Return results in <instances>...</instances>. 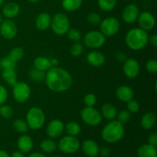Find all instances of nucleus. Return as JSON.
Returning <instances> with one entry per match:
<instances>
[{"label":"nucleus","mask_w":157,"mask_h":157,"mask_svg":"<svg viewBox=\"0 0 157 157\" xmlns=\"http://www.w3.org/2000/svg\"><path fill=\"white\" fill-rule=\"evenodd\" d=\"M44 81L49 90L56 93H61L71 87L73 78L67 71L56 66L52 67L47 71Z\"/></svg>","instance_id":"1"},{"label":"nucleus","mask_w":157,"mask_h":157,"mask_svg":"<svg viewBox=\"0 0 157 157\" xmlns=\"http://www.w3.org/2000/svg\"><path fill=\"white\" fill-rule=\"evenodd\" d=\"M125 41L127 47L131 50H142L148 44V32L140 28H133L126 34Z\"/></svg>","instance_id":"2"},{"label":"nucleus","mask_w":157,"mask_h":157,"mask_svg":"<svg viewBox=\"0 0 157 157\" xmlns=\"http://www.w3.org/2000/svg\"><path fill=\"white\" fill-rule=\"evenodd\" d=\"M125 129L124 124L120 123L117 120L110 121L105 125L101 133L103 140L109 144L117 143L124 137Z\"/></svg>","instance_id":"3"},{"label":"nucleus","mask_w":157,"mask_h":157,"mask_svg":"<svg viewBox=\"0 0 157 157\" xmlns=\"http://www.w3.org/2000/svg\"><path fill=\"white\" fill-rule=\"evenodd\" d=\"M25 121L29 128L34 130H39L44 126L45 115L42 109L38 107H32L28 110Z\"/></svg>","instance_id":"4"},{"label":"nucleus","mask_w":157,"mask_h":157,"mask_svg":"<svg viewBox=\"0 0 157 157\" xmlns=\"http://www.w3.org/2000/svg\"><path fill=\"white\" fill-rule=\"evenodd\" d=\"M51 29L55 34L58 35H64L70 29V21L67 15L64 13L55 14L52 18Z\"/></svg>","instance_id":"5"},{"label":"nucleus","mask_w":157,"mask_h":157,"mask_svg":"<svg viewBox=\"0 0 157 157\" xmlns=\"http://www.w3.org/2000/svg\"><path fill=\"white\" fill-rule=\"evenodd\" d=\"M106 42V37L100 31H90L84 36V44L90 49L99 48Z\"/></svg>","instance_id":"6"},{"label":"nucleus","mask_w":157,"mask_h":157,"mask_svg":"<svg viewBox=\"0 0 157 157\" xmlns=\"http://www.w3.org/2000/svg\"><path fill=\"white\" fill-rule=\"evenodd\" d=\"M121 23L114 17L104 18L100 23V32L107 37H111L116 35L120 30Z\"/></svg>","instance_id":"7"},{"label":"nucleus","mask_w":157,"mask_h":157,"mask_svg":"<svg viewBox=\"0 0 157 157\" xmlns=\"http://www.w3.org/2000/svg\"><path fill=\"white\" fill-rule=\"evenodd\" d=\"M81 117L86 124L91 127L99 125L102 121V115L94 107H86L81 110Z\"/></svg>","instance_id":"8"},{"label":"nucleus","mask_w":157,"mask_h":157,"mask_svg":"<svg viewBox=\"0 0 157 157\" xmlns=\"http://www.w3.org/2000/svg\"><path fill=\"white\" fill-rule=\"evenodd\" d=\"M58 147L62 153L66 154H72L79 150L81 144L75 136L67 135L60 140Z\"/></svg>","instance_id":"9"},{"label":"nucleus","mask_w":157,"mask_h":157,"mask_svg":"<svg viewBox=\"0 0 157 157\" xmlns=\"http://www.w3.org/2000/svg\"><path fill=\"white\" fill-rule=\"evenodd\" d=\"M12 95L17 102L24 103L31 95V88L25 82H18L12 86Z\"/></svg>","instance_id":"10"},{"label":"nucleus","mask_w":157,"mask_h":157,"mask_svg":"<svg viewBox=\"0 0 157 157\" xmlns=\"http://www.w3.org/2000/svg\"><path fill=\"white\" fill-rule=\"evenodd\" d=\"M18 33V27L15 21L12 19L2 20L0 24V35L7 40H11L15 38Z\"/></svg>","instance_id":"11"},{"label":"nucleus","mask_w":157,"mask_h":157,"mask_svg":"<svg viewBox=\"0 0 157 157\" xmlns=\"http://www.w3.org/2000/svg\"><path fill=\"white\" fill-rule=\"evenodd\" d=\"M136 21L139 25V28L144 29V31H147V32L153 29L155 25H156L155 17L153 16V14L147 12V11L140 12Z\"/></svg>","instance_id":"12"},{"label":"nucleus","mask_w":157,"mask_h":157,"mask_svg":"<svg viewBox=\"0 0 157 157\" xmlns=\"http://www.w3.org/2000/svg\"><path fill=\"white\" fill-rule=\"evenodd\" d=\"M140 64L135 58H127L124 61L123 71L126 76L130 79H133L139 75Z\"/></svg>","instance_id":"13"},{"label":"nucleus","mask_w":157,"mask_h":157,"mask_svg":"<svg viewBox=\"0 0 157 157\" xmlns=\"http://www.w3.org/2000/svg\"><path fill=\"white\" fill-rule=\"evenodd\" d=\"M64 130V124L59 119H55L50 121L46 128L48 136L52 139H55L61 136Z\"/></svg>","instance_id":"14"},{"label":"nucleus","mask_w":157,"mask_h":157,"mask_svg":"<svg viewBox=\"0 0 157 157\" xmlns=\"http://www.w3.org/2000/svg\"><path fill=\"white\" fill-rule=\"evenodd\" d=\"M139 8L135 4H129L122 12L123 21L127 24H132L137 20L139 16Z\"/></svg>","instance_id":"15"},{"label":"nucleus","mask_w":157,"mask_h":157,"mask_svg":"<svg viewBox=\"0 0 157 157\" xmlns=\"http://www.w3.org/2000/svg\"><path fill=\"white\" fill-rule=\"evenodd\" d=\"M105 56L102 52L97 50H93L89 52L87 55V61L90 65L93 67H101L105 63Z\"/></svg>","instance_id":"16"},{"label":"nucleus","mask_w":157,"mask_h":157,"mask_svg":"<svg viewBox=\"0 0 157 157\" xmlns=\"http://www.w3.org/2000/svg\"><path fill=\"white\" fill-rule=\"evenodd\" d=\"M52 16L47 12H41L37 16L35 19V27L38 30L46 31L51 26Z\"/></svg>","instance_id":"17"},{"label":"nucleus","mask_w":157,"mask_h":157,"mask_svg":"<svg viewBox=\"0 0 157 157\" xmlns=\"http://www.w3.org/2000/svg\"><path fill=\"white\" fill-rule=\"evenodd\" d=\"M116 96L120 101L123 102H128L131 99H133L134 92L130 87L126 85H121L116 90Z\"/></svg>","instance_id":"18"},{"label":"nucleus","mask_w":157,"mask_h":157,"mask_svg":"<svg viewBox=\"0 0 157 157\" xmlns=\"http://www.w3.org/2000/svg\"><path fill=\"white\" fill-rule=\"evenodd\" d=\"M83 152L89 157H95L99 153V147L95 141L86 140L82 144Z\"/></svg>","instance_id":"19"},{"label":"nucleus","mask_w":157,"mask_h":157,"mask_svg":"<svg viewBox=\"0 0 157 157\" xmlns=\"http://www.w3.org/2000/svg\"><path fill=\"white\" fill-rule=\"evenodd\" d=\"M17 146L20 152L22 153H28L33 148V140L31 136L22 135L18 138Z\"/></svg>","instance_id":"20"},{"label":"nucleus","mask_w":157,"mask_h":157,"mask_svg":"<svg viewBox=\"0 0 157 157\" xmlns=\"http://www.w3.org/2000/svg\"><path fill=\"white\" fill-rule=\"evenodd\" d=\"M20 12V7L17 3L9 2L5 5L2 8V14L6 18L12 19L18 16Z\"/></svg>","instance_id":"21"},{"label":"nucleus","mask_w":157,"mask_h":157,"mask_svg":"<svg viewBox=\"0 0 157 157\" xmlns=\"http://www.w3.org/2000/svg\"><path fill=\"white\" fill-rule=\"evenodd\" d=\"M101 113L102 116L107 121H113L115 120L117 114V110L116 107L110 103H105L101 107Z\"/></svg>","instance_id":"22"},{"label":"nucleus","mask_w":157,"mask_h":157,"mask_svg":"<svg viewBox=\"0 0 157 157\" xmlns=\"http://www.w3.org/2000/svg\"><path fill=\"white\" fill-rule=\"evenodd\" d=\"M156 117L152 112H148L146 113L144 116L142 117L140 121L141 127L144 129V130H151L153 128L156 124Z\"/></svg>","instance_id":"23"},{"label":"nucleus","mask_w":157,"mask_h":157,"mask_svg":"<svg viewBox=\"0 0 157 157\" xmlns=\"http://www.w3.org/2000/svg\"><path fill=\"white\" fill-rule=\"evenodd\" d=\"M137 154L139 157H156V148L149 144H144L138 149Z\"/></svg>","instance_id":"24"},{"label":"nucleus","mask_w":157,"mask_h":157,"mask_svg":"<svg viewBox=\"0 0 157 157\" xmlns=\"http://www.w3.org/2000/svg\"><path fill=\"white\" fill-rule=\"evenodd\" d=\"M52 67L50 59L43 56L37 57L34 61V67L42 71H47Z\"/></svg>","instance_id":"25"},{"label":"nucleus","mask_w":157,"mask_h":157,"mask_svg":"<svg viewBox=\"0 0 157 157\" xmlns=\"http://www.w3.org/2000/svg\"><path fill=\"white\" fill-rule=\"evenodd\" d=\"M2 79L6 84L10 86H13L17 82V75L15 73V69H6L2 72Z\"/></svg>","instance_id":"26"},{"label":"nucleus","mask_w":157,"mask_h":157,"mask_svg":"<svg viewBox=\"0 0 157 157\" xmlns=\"http://www.w3.org/2000/svg\"><path fill=\"white\" fill-rule=\"evenodd\" d=\"M82 2V0H62V7L67 12H75L80 9Z\"/></svg>","instance_id":"27"},{"label":"nucleus","mask_w":157,"mask_h":157,"mask_svg":"<svg viewBox=\"0 0 157 157\" xmlns=\"http://www.w3.org/2000/svg\"><path fill=\"white\" fill-rule=\"evenodd\" d=\"M64 130H66L67 135H69V136H76L81 132V126L77 122L71 121L66 124V126L64 127Z\"/></svg>","instance_id":"28"},{"label":"nucleus","mask_w":157,"mask_h":157,"mask_svg":"<svg viewBox=\"0 0 157 157\" xmlns=\"http://www.w3.org/2000/svg\"><path fill=\"white\" fill-rule=\"evenodd\" d=\"M24 50H23L21 48L15 47L13 48L9 52L8 57H9L10 59H12L14 62L16 63L22 59L23 57H24Z\"/></svg>","instance_id":"29"},{"label":"nucleus","mask_w":157,"mask_h":157,"mask_svg":"<svg viewBox=\"0 0 157 157\" xmlns=\"http://www.w3.org/2000/svg\"><path fill=\"white\" fill-rule=\"evenodd\" d=\"M40 147H41V150H43L44 152L50 153L55 151L57 147H58V146H57L56 143L55 141L51 139H48L41 141V144H40Z\"/></svg>","instance_id":"30"},{"label":"nucleus","mask_w":157,"mask_h":157,"mask_svg":"<svg viewBox=\"0 0 157 157\" xmlns=\"http://www.w3.org/2000/svg\"><path fill=\"white\" fill-rule=\"evenodd\" d=\"M98 6L104 12L113 10L117 5V0H98Z\"/></svg>","instance_id":"31"},{"label":"nucleus","mask_w":157,"mask_h":157,"mask_svg":"<svg viewBox=\"0 0 157 157\" xmlns=\"http://www.w3.org/2000/svg\"><path fill=\"white\" fill-rule=\"evenodd\" d=\"M12 127L15 131L20 133H26L29 130V126H28L27 123L22 119H17L14 121Z\"/></svg>","instance_id":"32"},{"label":"nucleus","mask_w":157,"mask_h":157,"mask_svg":"<svg viewBox=\"0 0 157 157\" xmlns=\"http://www.w3.org/2000/svg\"><path fill=\"white\" fill-rule=\"evenodd\" d=\"M45 71H42L38 70V69L35 68L30 71L29 72V76H30L31 79L36 82H39V81H42L45 79Z\"/></svg>","instance_id":"33"},{"label":"nucleus","mask_w":157,"mask_h":157,"mask_svg":"<svg viewBox=\"0 0 157 157\" xmlns=\"http://www.w3.org/2000/svg\"><path fill=\"white\" fill-rule=\"evenodd\" d=\"M67 35V38L70 41H73V42H78L80 41L82 38V34L80 32L78 29H69V30L67 31V32L66 33Z\"/></svg>","instance_id":"34"},{"label":"nucleus","mask_w":157,"mask_h":157,"mask_svg":"<svg viewBox=\"0 0 157 157\" xmlns=\"http://www.w3.org/2000/svg\"><path fill=\"white\" fill-rule=\"evenodd\" d=\"M15 67H16V63L14 62L8 56L4 57V58L0 59V68L2 70H6V69H15Z\"/></svg>","instance_id":"35"},{"label":"nucleus","mask_w":157,"mask_h":157,"mask_svg":"<svg viewBox=\"0 0 157 157\" xmlns=\"http://www.w3.org/2000/svg\"><path fill=\"white\" fill-rule=\"evenodd\" d=\"M84 52V45L80 41L74 42L70 48V53L72 56L78 57Z\"/></svg>","instance_id":"36"},{"label":"nucleus","mask_w":157,"mask_h":157,"mask_svg":"<svg viewBox=\"0 0 157 157\" xmlns=\"http://www.w3.org/2000/svg\"><path fill=\"white\" fill-rule=\"evenodd\" d=\"M116 118H117V121H118L122 124H127V123L130 121V118H131V113H130L127 110H121V112L117 113Z\"/></svg>","instance_id":"37"},{"label":"nucleus","mask_w":157,"mask_h":157,"mask_svg":"<svg viewBox=\"0 0 157 157\" xmlns=\"http://www.w3.org/2000/svg\"><path fill=\"white\" fill-rule=\"evenodd\" d=\"M13 115V109L9 105L2 104L0 106V116L5 119H9Z\"/></svg>","instance_id":"38"},{"label":"nucleus","mask_w":157,"mask_h":157,"mask_svg":"<svg viewBox=\"0 0 157 157\" xmlns=\"http://www.w3.org/2000/svg\"><path fill=\"white\" fill-rule=\"evenodd\" d=\"M87 21H88L90 24L93 25H100L101 20V15H99L97 12H90L87 15Z\"/></svg>","instance_id":"39"},{"label":"nucleus","mask_w":157,"mask_h":157,"mask_svg":"<svg viewBox=\"0 0 157 157\" xmlns=\"http://www.w3.org/2000/svg\"><path fill=\"white\" fill-rule=\"evenodd\" d=\"M127 103V110L130 112V113H136L139 111L140 110V105L139 103L135 100L131 99Z\"/></svg>","instance_id":"40"},{"label":"nucleus","mask_w":157,"mask_h":157,"mask_svg":"<svg viewBox=\"0 0 157 157\" xmlns=\"http://www.w3.org/2000/svg\"><path fill=\"white\" fill-rule=\"evenodd\" d=\"M84 103L86 107H94L97 103V98L94 94H87L84 98Z\"/></svg>","instance_id":"41"},{"label":"nucleus","mask_w":157,"mask_h":157,"mask_svg":"<svg viewBox=\"0 0 157 157\" xmlns=\"http://www.w3.org/2000/svg\"><path fill=\"white\" fill-rule=\"evenodd\" d=\"M147 71L150 74H156L157 72V61L156 60H149L146 64Z\"/></svg>","instance_id":"42"},{"label":"nucleus","mask_w":157,"mask_h":157,"mask_svg":"<svg viewBox=\"0 0 157 157\" xmlns=\"http://www.w3.org/2000/svg\"><path fill=\"white\" fill-rule=\"evenodd\" d=\"M8 99V90L3 85L0 84V106L4 104Z\"/></svg>","instance_id":"43"},{"label":"nucleus","mask_w":157,"mask_h":157,"mask_svg":"<svg viewBox=\"0 0 157 157\" xmlns=\"http://www.w3.org/2000/svg\"><path fill=\"white\" fill-rule=\"evenodd\" d=\"M148 144L150 145H153L156 147L157 145V135L156 133H153L149 136L148 137Z\"/></svg>","instance_id":"44"},{"label":"nucleus","mask_w":157,"mask_h":157,"mask_svg":"<svg viewBox=\"0 0 157 157\" xmlns=\"http://www.w3.org/2000/svg\"><path fill=\"white\" fill-rule=\"evenodd\" d=\"M148 43H150L152 46L154 48L157 47V35L156 34H153L151 35V37H149V41Z\"/></svg>","instance_id":"45"},{"label":"nucleus","mask_w":157,"mask_h":157,"mask_svg":"<svg viewBox=\"0 0 157 157\" xmlns=\"http://www.w3.org/2000/svg\"><path fill=\"white\" fill-rule=\"evenodd\" d=\"M116 58L118 61H121V62H124L125 60L127 59V57H126V55L122 52H120L117 54Z\"/></svg>","instance_id":"46"},{"label":"nucleus","mask_w":157,"mask_h":157,"mask_svg":"<svg viewBox=\"0 0 157 157\" xmlns=\"http://www.w3.org/2000/svg\"><path fill=\"white\" fill-rule=\"evenodd\" d=\"M99 153H101V156H107L110 154V150H109L107 148H106V147H104V148L101 149V150H99Z\"/></svg>","instance_id":"47"},{"label":"nucleus","mask_w":157,"mask_h":157,"mask_svg":"<svg viewBox=\"0 0 157 157\" xmlns=\"http://www.w3.org/2000/svg\"><path fill=\"white\" fill-rule=\"evenodd\" d=\"M51 61V64H52V67H56L59 64V61H58V58H49Z\"/></svg>","instance_id":"48"},{"label":"nucleus","mask_w":157,"mask_h":157,"mask_svg":"<svg viewBox=\"0 0 157 157\" xmlns=\"http://www.w3.org/2000/svg\"><path fill=\"white\" fill-rule=\"evenodd\" d=\"M11 157H24V155H23V153L21 152L15 151L12 153Z\"/></svg>","instance_id":"49"},{"label":"nucleus","mask_w":157,"mask_h":157,"mask_svg":"<svg viewBox=\"0 0 157 157\" xmlns=\"http://www.w3.org/2000/svg\"><path fill=\"white\" fill-rule=\"evenodd\" d=\"M29 157H46L44 155H43L41 153H33L29 155Z\"/></svg>","instance_id":"50"},{"label":"nucleus","mask_w":157,"mask_h":157,"mask_svg":"<svg viewBox=\"0 0 157 157\" xmlns=\"http://www.w3.org/2000/svg\"><path fill=\"white\" fill-rule=\"evenodd\" d=\"M0 157H10L9 154L5 150H0Z\"/></svg>","instance_id":"51"},{"label":"nucleus","mask_w":157,"mask_h":157,"mask_svg":"<svg viewBox=\"0 0 157 157\" xmlns=\"http://www.w3.org/2000/svg\"><path fill=\"white\" fill-rule=\"evenodd\" d=\"M28 1H29V2H30L35 3V2H38L41 1V0H28Z\"/></svg>","instance_id":"52"},{"label":"nucleus","mask_w":157,"mask_h":157,"mask_svg":"<svg viewBox=\"0 0 157 157\" xmlns=\"http://www.w3.org/2000/svg\"><path fill=\"white\" fill-rule=\"evenodd\" d=\"M2 15L1 14H0V24H1V22L2 21Z\"/></svg>","instance_id":"53"},{"label":"nucleus","mask_w":157,"mask_h":157,"mask_svg":"<svg viewBox=\"0 0 157 157\" xmlns=\"http://www.w3.org/2000/svg\"><path fill=\"white\" fill-rule=\"evenodd\" d=\"M5 0H0V6H2V5L3 4V2H4Z\"/></svg>","instance_id":"54"},{"label":"nucleus","mask_w":157,"mask_h":157,"mask_svg":"<svg viewBox=\"0 0 157 157\" xmlns=\"http://www.w3.org/2000/svg\"><path fill=\"white\" fill-rule=\"evenodd\" d=\"M54 157H58V156H54Z\"/></svg>","instance_id":"55"},{"label":"nucleus","mask_w":157,"mask_h":157,"mask_svg":"<svg viewBox=\"0 0 157 157\" xmlns=\"http://www.w3.org/2000/svg\"><path fill=\"white\" fill-rule=\"evenodd\" d=\"M0 36H1V35H0Z\"/></svg>","instance_id":"56"}]
</instances>
